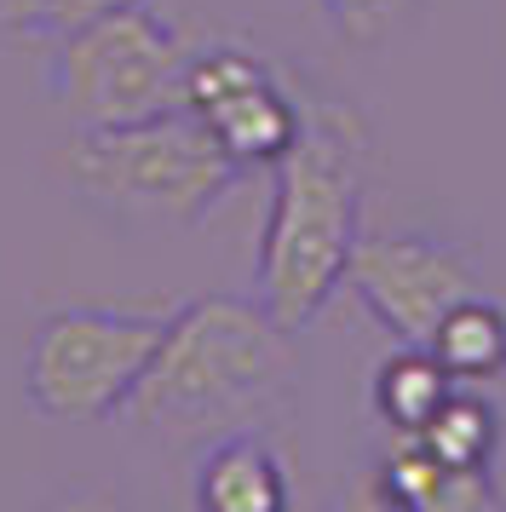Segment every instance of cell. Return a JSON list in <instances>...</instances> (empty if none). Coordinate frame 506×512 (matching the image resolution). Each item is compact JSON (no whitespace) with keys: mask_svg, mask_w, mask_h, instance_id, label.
Masks as SVG:
<instances>
[{"mask_svg":"<svg viewBox=\"0 0 506 512\" xmlns=\"http://www.w3.org/2000/svg\"><path fill=\"white\" fill-rule=\"evenodd\" d=\"M46 512H121V501L104 495V489H87V495H69V501H58V507H46Z\"/></svg>","mask_w":506,"mask_h":512,"instance_id":"16","label":"cell"},{"mask_svg":"<svg viewBox=\"0 0 506 512\" xmlns=\"http://www.w3.org/2000/svg\"><path fill=\"white\" fill-rule=\"evenodd\" d=\"M184 110L242 173L282 162V150L299 139V116H305V104L282 87V75L265 58H253L248 47L190 52Z\"/></svg>","mask_w":506,"mask_h":512,"instance_id":"6","label":"cell"},{"mask_svg":"<svg viewBox=\"0 0 506 512\" xmlns=\"http://www.w3.org/2000/svg\"><path fill=\"white\" fill-rule=\"evenodd\" d=\"M121 6H138V0H0V29L18 41H35V47H52L58 35L92 24L104 12H121Z\"/></svg>","mask_w":506,"mask_h":512,"instance_id":"13","label":"cell"},{"mask_svg":"<svg viewBox=\"0 0 506 512\" xmlns=\"http://www.w3.org/2000/svg\"><path fill=\"white\" fill-rule=\"evenodd\" d=\"M69 179L75 190L98 202L115 219L133 225H202L225 202L242 167L207 139L190 110L133 121V127H104V133H75L69 139Z\"/></svg>","mask_w":506,"mask_h":512,"instance_id":"3","label":"cell"},{"mask_svg":"<svg viewBox=\"0 0 506 512\" xmlns=\"http://www.w3.org/2000/svg\"><path fill=\"white\" fill-rule=\"evenodd\" d=\"M345 288L397 334V346H432L437 323L478 294V271L437 236H363L345 265Z\"/></svg>","mask_w":506,"mask_h":512,"instance_id":"7","label":"cell"},{"mask_svg":"<svg viewBox=\"0 0 506 512\" xmlns=\"http://www.w3.org/2000/svg\"><path fill=\"white\" fill-rule=\"evenodd\" d=\"M190 501L196 512H294V484L259 432H225L202 449Z\"/></svg>","mask_w":506,"mask_h":512,"instance_id":"8","label":"cell"},{"mask_svg":"<svg viewBox=\"0 0 506 512\" xmlns=\"http://www.w3.org/2000/svg\"><path fill=\"white\" fill-rule=\"evenodd\" d=\"M317 6L334 24V35L351 47H380L386 35H397L420 12V0H317Z\"/></svg>","mask_w":506,"mask_h":512,"instance_id":"14","label":"cell"},{"mask_svg":"<svg viewBox=\"0 0 506 512\" xmlns=\"http://www.w3.org/2000/svg\"><path fill=\"white\" fill-rule=\"evenodd\" d=\"M426 351L449 369V380H495V374H506V311L472 294L437 323Z\"/></svg>","mask_w":506,"mask_h":512,"instance_id":"11","label":"cell"},{"mask_svg":"<svg viewBox=\"0 0 506 512\" xmlns=\"http://www.w3.org/2000/svg\"><path fill=\"white\" fill-rule=\"evenodd\" d=\"M294 380V334L259 300L207 294L167 317L150 369L121 415L161 438L248 432Z\"/></svg>","mask_w":506,"mask_h":512,"instance_id":"1","label":"cell"},{"mask_svg":"<svg viewBox=\"0 0 506 512\" xmlns=\"http://www.w3.org/2000/svg\"><path fill=\"white\" fill-rule=\"evenodd\" d=\"M271 213L259 236V305L299 334L345 288L363 242V133L340 104H305L299 139L271 167Z\"/></svg>","mask_w":506,"mask_h":512,"instance_id":"2","label":"cell"},{"mask_svg":"<svg viewBox=\"0 0 506 512\" xmlns=\"http://www.w3.org/2000/svg\"><path fill=\"white\" fill-rule=\"evenodd\" d=\"M449 392H455V380H449V369H443L426 346L391 351L386 363L374 369V386H368L374 415L386 420L391 438H414V432L449 403Z\"/></svg>","mask_w":506,"mask_h":512,"instance_id":"10","label":"cell"},{"mask_svg":"<svg viewBox=\"0 0 506 512\" xmlns=\"http://www.w3.org/2000/svg\"><path fill=\"white\" fill-rule=\"evenodd\" d=\"M167 305H64L52 311L23 357L29 409L58 426L115 420L167 334Z\"/></svg>","mask_w":506,"mask_h":512,"instance_id":"5","label":"cell"},{"mask_svg":"<svg viewBox=\"0 0 506 512\" xmlns=\"http://www.w3.org/2000/svg\"><path fill=\"white\" fill-rule=\"evenodd\" d=\"M380 484L403 512H495V484L489 472H455L432 461L414 438H391L380 461Z\"/></svg>","mask_w":506,"mask_h":512,"instance_id":"9","label":"cell"},{"mask_svg":"<svg viewBox=\"0 0 506 512\" xmlns=\"http://www.w3.org/2000/svg\"><path fill=\"white\" fill-rule=\"evenodd\" d=\"M46 87L64 110L69 133H104L167 116L184 104L190 47L150 0L104 12L52 41Z\"/></svg>","mask_w":506,"mask_h":512,"instance_id":"4","label":"cell"},{"mask_svg":"<svg viewBox=\"0 0 506 512\" xmlns=\"http://www.w3.org/2000/svg\"><path fill=\"white\" fill-rule=\"evenodd\" d=\"M328 512H403V507L391 501V489L380 484V466H374V472H357V478L334 495Z\"/></svg>","mask_w":506,"mask_h":512,"instance_id":"15","label":"cell"},{"mask_svg":"<svg viewBox=\"0 0 506 512\" xmlns=\"http://www.w3.org/2000/svg\"><path fill=\"white\" fill-rule=\"evenodd\" d=\"M414 443L432 455V461L455 466V472H489L495 449H501V426H495V409L472 392H449V403L437 409Z\"/></svg>","mask_w":506,"mask_h":512,"instance_id":"12","label":"cell"}]
</instances>
